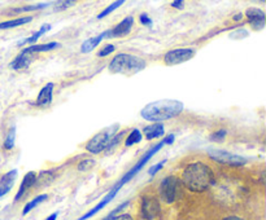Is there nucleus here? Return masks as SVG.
Segmentation results:
<instances>
[{
	"instance_id": "1",
	"label": "nucleus",
	"mask_w": 266,
	"mask_h": 220,
	"mask_svg": "<svg viewBox=\"0 0 266 220\" xmlns=\"http://www.w3.org/2000/svg\"><path fill=\"white\" fill-rule=\"evenodd\" d=\"M213 171L203 162H194L186 166L182 174L185 187L191 192H204L213 184Z\"/></svg>"
},
{
	"instance_id": "2",
	"label": "nucleus",
	"mask_w": 266,
	"mask_h": 220,
	"mask_svg": "<svg viewBox=\"0 0 266 220\" xmlns=\"http://www.w3.org/2000/svg\"><path fill=\"white\" fill-rule=\"evenodd\" d=\"M185 109L183 102L178 100H159L151 102L142 109L141 114L146 121L160 123L161 121L175 118L180 116Z\"/></svg>"
},
{
	"instance_id": "3",
	"label": "nucleus",
	"mask_w": 266,
	"mask_h": 220,
	"mask_svg": "<svg viewBox=\"0 0 266 220\" xmlns=\"http://www.w3.org/2000/svg\"><path fill=\"white\" fill-rule=\"evenodd\" d=\"M164 145H165V143H164V141H161V143L156 144V145L153 146L152 149H150V150H148V152H147L146 154L143 155V158H141V161L138 162V163L135 164V166L132 167L131 170H130L129 173H126L125 175H123V178L121 179L120 182L117 183L116 185H114V187H113V189H112V191L109 192V193H108L107 196L104 197V198H103V201H100V203H99V205H96V206H95V208H93V210H90V214H91V215H95L96 212H98V211H100V210H102V208H104V206H107L108 203L111 202L112 199H113L114 197H116L117 192L120 191L121 188H122L123 185L126 184V183H127V182H130V180H131V179L134 178L135 175H137V174H138V171H141V170H142V167H143L144 164L147 163V162L150 161L151 158H152L153 155L156 154V152H159L160 149H161L162 146H164Z\"/></svg>"
},
{
	"instance_id": "4",
	"label": "nucleus",
	"mask_w": 266,
	"mask_h": 220,
	"mask_svg": "<svg viewBox=\"0 0 266 220\" xmlns=\"http://www.w3.org/2000/svg\"><path fill=\"white\" fill-rule=\"evenodd\" d=\"M146 68V61L127 53L117 54L109 64V70L116 74H135Z\"/></svg>"
},
{
	"instance_id": "5",
	"label": "nucleus",
	"mask_w": 266,
	"mask_h": 220,
	"mask_svg": "<svg viewBox=\"0 0 266 220\" xmlns=\"http://www.w3.org/2000/svg\"><path fill=\"white\" fill-rule=\"evenodd\" d=\"M178 192V180L175 176H167L160 185V194L165 203H173Z\"/></svg>"
},
{
	"instance_id": "6",
	"label": "nucleus",
	"mask_w": 266,
	"mask_h": 220,
	"mask_svg": "<svg viewBox=\"0 0 266 220\" xmlns=\"http://www.w3.org/2000/svg\"><path fill=\"white\" fill-rule=\"evenodd\" d=\"M209 157L214 159L215 162L225 164H231V166H244L247 163V159L238 154H233L226 150H210Z\"/></svg>"
},
{
	"instance_id": "7",
	"label": "nucleus",
	"mask_w": 266,
	"mask_h": 220,
	"mask_svg": "<svg viewBox=\"0 0 266 220\" xmlns=\"http://www.w3.org/2000/svg\"><path fill=\"white\" fill-rule=\"evenodd\" d=\"M114 135L113 128L111 130V132H100V134H96L93 139L87 143L86 149L90 153H94V154H98V153L103 152L104 149H107L108 143L111 141L112 136Z\"/></svg>"
},
{
	"instance_id": "8",
	"label": "nucleus",
	"mask_w": 266,
	"mask_h": 220,
	"mask_svg": "<svg viewBox=\"0 0 266 220\" xmlns=\"http://www.w3.org/2000/svg\"><path fill=\"white\" fill-rule=\"evenodd\" d=\"M195 56V51L191 48H180V49H173V51H169L164 56V61L166 65L173 66L178 65V64L186 63L189 61L190 59Z\"/></svg>"
},
{
	"instance_id": "9",
	"label": "nucleus",
	"mask_w": 266,
	"mask_h": 220,
	"mask_svg": "<svg viewBox=\"0 0 266 220\" xmlns=\"http://www.w3.org/2000/svg\"><path fill=\"white\" fill-rule=\"evenodd\" d=\"M160 202L155 197H144L142 199L141 214L146 220H153L160 214Z\"/></svg>"
},
{
	"instance_id": "10",
	"label": "nucleus",
	"mask_w": 266,
	"mask_h": 220,
	"mask_svg": "<svg viewBox=\"0 0 266 220\" xmlns=\"http://www.w3.org/2000/svg\"><path fill=\"white\" fill-rule=\"evenodd\" d=\"M132 24H134V18L131 16L126 17L121 24L117 25L116 27H113L112 30H108V31H104L105 38H118V36H123L126 34L130 33L131 30Z\"/></svg>"
},
{
	"instance_id": "11",
	"label": "nucleus",
	"mask_w": 266,
	"mask_h": 220,
	"mask_svg": "<svg viewBox=\"0 0 266 220\" xmlns=\"http://www.w3.org/2000/svg\"><path fill=\"white\" fill-rule=\"evenodd\" d=\"M245 16L248 18V22L251 24V26L253 29L261 30L263 26H265V13L258 8H249L247 12H245Z\"/></svg>"
},
{
	"instance_id": "12",
	"label": "nucleus",
	"mask_w": 266,
	"mask_h": 220,
	"mask_svg": "<svg viewBox=\"0 0 266 220\" xmlns=\"http://www.w3.org/2000/svg\"><path fill=\"white\" fill-rule=\"evenodd\" d=\"M34 59H35V57H34V53H30V52H27L26 49H24L21 53L18 54V56L13 60L11 66H12V69H15V70L27 68V66L30 65L31 61H33Z\"/></svg>"
},
{
	"instance_id": "13",
	"label": "nucleus",
	"mask_w": 266,
	"mask_h": 220,
	"mask_svg": "<svg viewBox=\"0 0 266 220\" xmlns=\"http://www.w3.org/2000/svg\"><path fill=\"white\" fill-rule=\"evenodd\" d=\"M16 175H17V170H12V171L7 173L3 178L0 179V197H3L4 194H7L12 189L13 184H15Z\"/></svg>"
},
{
	"instance_id": "14",
	"label": "nucleus",
	"mask_w": 266,
	"mask_h": 220,
	"mask_svg": "<svg viewBox=\"0 0 266 220\" xmlns=\"http://www.w3.org/2000/svg\"><path fill=\"white\" fill-rule=\"evenodd\" d=\"M52 96H54V83H48L40 89L38 97H36V105L39 106H46L51 104Z\"/></svg>"
},
{
	"instance_id": "15",
	"label": "nucleus",
	"mask_w": 266,
	"mask_h": 220,
	"mask_svg": "<svg viewBox=\"0 0 266 220\" xmlns=\"http://www.w3.org/2000/svg\"><path fill=\"white\" fill-rule=\"evenodd\" d=\"M35 183H36V174L33 173V171H31V173H27L26 175H25L24 180H22L21 187L18 189V193L16 194L15 201H18V199L21 198V197L25 194V192H26L30 187H33Z\"/></svg>"
},
{
	"instance_id": "16",
	"label": "nucleus",
	"mask_w": 266,
	"mask_h": 220,
	"mask_svg": "<svg viewBox=\"0 0 266 220\" xmlns=\"http://www.w3.org/2000/svg\"><path fill=\"white\" fill-rule=\"evenodd\" d=\"M147 140H152L156 137H161L164 135V126L161 123H153V125L147 126L143 130Z\"/></svg>"
},
{
	"instance_id": "17",
	"label": "nucleus",
	"mask_w": 266,
	"mask_h": 220,
	"mask_svg": "<svg viewBox=\"0 0 266 220\" xmlns=\"http://www.w3.org/2000/svg\"><path fill=\"white\" fill-rule=\"evenodd\" d=\"M104 38H105L104 33H102V34H100V35L94 36V38H90V39H87L86 42H83V44H82L81 52H82V53H88V52H91L94 49V48H96V47H98V45L100 44V42H102V40Z\"/></svg>"
},
{
	"instance_id": "18",
	"label": "nucleus",
	"mask_w": 266,
	"mask_h": 220,
	"mask_svg": "<svg viewBox=\"0 0 266 220\" xmlns=\"http://www.w3.org/2000/svg\"><path fill=\"white\" fill-rule=\"evenodd\" d=\"M55 48H60V44L56 42L54 43H47V44H38V45H31V47L25 48L27 52L30 53H39V52H45V51H51Z\"/></svg>"
},
{
	"instance_id": "19",
	"label": "nucleus",
	"mask_w": 266,
	"mask_h": 220,
	"mask_svg": "<svg viewBox=\"0 0 266 220\" xmlns=\"http://www.w3.org/2000/svg\"><path fill=\"white\" fill-rule=\"evenodd\" d=\"M30 21H33V17H20L16 18V20H11V21L2 22L0 29H12V27H17L20 25H25Z\"/></svg>"
},
{
	"instance_id": "20",
	"label": "nucleus",
	"mask_w": 266,
	"mask_h": 220,
	"mask_svg": "<svg viewBox=\"0 0 266 220\" xmlns=\"http://www.w3.org/2000/svg\"><path fill=\"white\" fill-rule=\"evenodd\" d=\"M50 29H51V25H43V26L40 27V30H39V31H36L35 34H33V35H31L30 38L25 39L24 42L20 43V45L27 44V43H34V42H36V40H38V39L40 38V36H42L43 34L47 33V31H48V30H50Z\"/></svg>"
},
{
	"instance_id": "21",
	"label": "nucleus",
	"mask_w": 266,
	"mask_h": 220,
	"mask_svg": "<svg viewBox=\"0 0 266 220\" xmlns=\"http://www.w3.org/2000/svg\"><path fill=\"white\" fill-rule=\"evenodd\" d=\"M46 199H47V194H40V196L35 197V198H34L33 201H30V202H29L26 206H25V207H24V211H22V214L26 215L27 212L31 211V210H33V208L35 207L36 205H39V203L43 202V201H46Z\"/></svg>"
},
{
	"instance_id": "22",
	"label": "nucleus",
	"mask_w": 266,
	"mask_h": 220,
	"mask_svg": "<svg viewBox=\"0 0 266 220\" xmlns=\"http://www.w3.org/2000/svg\"><path fill=\"white\" fill-rule=\"evenodd\" d=\"M139 141H142V132L135 128V130H132L131 131V134L129 135V137L126 139L125 145L126 146H131V145H134V144H138Z\"/></svg>"
},
{
	"instance_id": "23",
	"label": "nucleus",
	"mask_w": 266,
	"mask_h": 220,
	"mask_svg": "<svg viewBox=\"0 0 266 220\" xmlns=\"http://www.w3.org/2000/svg\"><path fill=\"white\" fill-rule=\"evenodd\" d=\"M15 137H16V128L12 127L9 130L8 135L6 137V141H4V148L6 149H12L15 145Z\"/></svg>"
},
{
	"instance_id": "24",
	"label": "nucleus",
	"mask_w": 266,
	"mask_h": 220,
	"mask_svg": "<svg viewBox=\"0 0 266 220\" xmlns=\"http://www.w3.org/2000/svg\"><path fill=\"white\" fill-rule=\"evenodd\" d=\"M123 4V0H117V2H114V3H112L111 6L108 7V8H105L104 11H103L102 13H100L99 16H98V18H103L105 17V16H108L111 12H113L114 9H117L118 7H121Z\"/></svg>"
},
{
	"instance_id": "25",
	"label": "nucleus",
	"mask_w": 266,
	"mask_h": 220,
	"mask_svg": "<svg viewBox=\"0 0 266 220\" xmlns=\"http://www.w3.org/2000/svg\"><path fill=\"white\" fill-rule=\"evenodd\" d=\"M48 4H38V6H29V7H22V8H16L13 9V12L20 13V12H30V11H39V9L46 8Z\"/></svg>"
},
{
	"instance_id": "26",
	"label": "nucleus",
	"mask_w": 266,
	"mask_h": 220,
	"mask_svg": "<svg viewBox=\"0 0 266 220\" xmlns=\"http://www.w3.org/2000/svg\"><path fill=\"white\" fill-rule=\"evenodd\" d=\"M226 135H228V131H226V130H219V131L213 132V134L209 136V139L212 140V141H222V140L226 137Z\"/></svg>"
},
{
	"instance_id": "27",
	"label": "nucleus",
	"mask_w": 266,
	"mask_h": 220,
	"mask_svg": "<svg viewBox=\"0 0 266 220\" xmlns=\"http://www.w3.org/2000/svg\"><path fill=\"white\" fill-rule=\"evenodd\" d=\"M129 203H130L129 201H126V202H123L122 205H120V206H118V207L114 208L113 211H112L111 214L108 215V216L105 217L104 220H112V219H113V217H116V216H117V214H118V212H121V211H122V210H123V208L127 207V206H129Z\"/></svg>"
},
{
	"instance_id": "28",
	"label": "nucleus",
	"mask_w": 266,
	"mask_h": 220,
	"mask_svg": "<svg viewBox=\"0 0 266 220\" xmlns=\"http://www.w3.org/2000/svg\"><path fill=\"white\" fill-rule=\"evenodd\" d=\"M94 164H95V161H94V159H84L83 162L79 163L78 170H79V171H87V170H90Z\"/></svg>"
},
{
	"instance_id": "29",
	"label": "nucleus",
	"mask_w": 266,
	"mask_h": 220,
	"mask_svg": "<svg viewBox=\"0 0 266 220\" xmlns=\"http://www.w3.org/2000/svg\"><path fill=\"white\" fill-rule=\"evenodd\" d=\"M123 135H125V132L122 131V132H121V134L117 135V136L112 137L111 141H109V143H108V145H107V150H111V149H113L114 145H117V144H118V141H120V140L122 139Z\"/></svg>"
},
{
	"instance_id": "30",
	"label": "nucleus",
	"mask_w": 266,
	"mask_h": 220,
	"mask_svg": "<svg viewBox=\"0 0 266 220\" xmlns=\"http://www.w3.org/2000/svg\"><path fill=\"white\" fill-rule=\"evenodd\" d=\"M75 2H73V0H65V2H59V3H56V7H55V11H64V9L69 8L70 6H73Z\"/></svg>"
},
{
	"instance_id": "31",
	"label": "nucleus",
	"mask_w": 266,
	"mask_h": 220,
	"mask_svg": "<svg viewBox=\"0 0 266 220\" xmlns=\"http://www.w3.org/2000/svg\"><path fill=\"white\" fill-rule=\"evenodd\" d=\"M113 51H114V45L107 44L104 48H102V49H100L99 53L98 54H99L100 57H105V56H108V54H111Z\"/></svg>"
},
{
	"instance_id": "32",
	"label": "nucleus",
	"mask_w": 266,
	"mask_h": 220,
	"mask_svg": "<svg viewBox=\"0 0 266 220\" xmlns=\"http://www.w3.org/2000/svg\"><path fill=\"white\" fill-rule=\"evenodd\" d=\"M165 162H166V159H164V161H162V162H160V163H157V164H155V166H152V167H151V169H150V171H148V173H150V175H151V176H153V175H155L156 173H159L160 170H161L162 167H164Z\"/></svg>"
},
{
	"instance_id": "33",
	"label": "nucleus",
	"mask_w": 266,
	"mask_h": 220,
	"mask_svg": "<svg viewBox=\"0 0 266 220\" xmlns=\"http://www.w3.org/2000/svg\"><path fill=\"white\" fill-rule=\"evenodd\" d=\"M139 21H141L142 25H152V20H151V18L148 17L146 13L141 15V17H139Z\"/></svg>"
},
{
	"instance_id": "34",
	"label": "nucleus",
	"mask_w": 266,
	"mask_h": 220,
	"mask_svg": "<svg viewBox=\"0 0 266 220\" xmlns=\"http://www.w3.org/2000/svg\"><path fill=\"white\" fill-rule=\"evenodd\" d=\"M171 7H174V8L176 9H183L185 8V3H183L182 0H176V2H173V3H171Z\"/></svg>"
},
{
	"instance_id": "35",
	"label": "nucleus",
	"mask_w": 266,
	"mask_h": 220,
	"mask_svg": "<svg viewBox=\"0 0 266 220\" xmlns=\"http://www.w3.org/2000/svg\"><path fill=\"white\" fill-rule=\"evenodd\" d=\"M112 220H132V217L129 214H123V215H117L116 217H113Z\"/></svg>"
},
{
	"instance_id": "36",
	"label": "nucleus",
	"mask_w": 266,
	"mask_h": 220,
	"mask_svg": "<svg viewBox=\"0 0 266 220\" xmlns=\"http://www.w3.org/2000/svg\"><path fill=\"white\" fill-rule=\"evenodd\" d=\"M162 141H164L165 143V145H166V144H173V141H174V135L171 134V135H167L166 137H165L164 140H162Z\"/></svg>"
},
{
	"instance_id": "37",
	"label": "nucleus",
	"mask_w": 266,
	"mask_h": 220,
	"mask_svg": "<svg viewBox=\"0 0 266 220\" xmlns=\"http://www.w3.org/2000/svg\"><path fill=\"white\" fill-rule=\"evenodd\" d=\"M57 214H59V212H54V214L51 215V216H48L47 219L46 220H56V217H57Z\"/></svg>"
},
{
	"instance_id": "38",
	"label": "nucleus",
	"mask_w": 266,
	"mask_h": 220,
	"mask_svg": "<svg viewBox=\"0 0 266 220\" xmlns=\"http://www.w3.org/2000/svg\"><path fill=\"white\" fill-rule=\"evenodd\" d=\"M224 220H243L242 217H238V216H229V217H225Z\"/></svg>"
}]
</instances>
